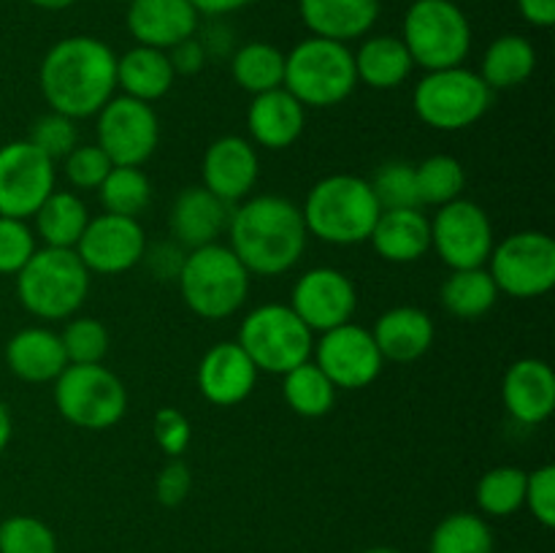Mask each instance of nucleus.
I'll use <instances>...</instances> for the list:
<instances>
[{"label": "nucleus", "instance_id": "412c9836", "mask_svg": "<svg viewBox=\"0 0 555 553\" xmlns=\"http://www.w3.org/2000/svg\"><path fill=\"white\" fill-rule=\"evenodd\" d=\"M502 401L509 417L540 426L555 410V372L542 358H520L504 372Z\"/></svg>", "mask_w": 555, "mask_h": 553}, {"label": "nucleus", "instance_id": "f704fd0d", "mask_svg": "<svg viewBox=\"0 0 555 553\" xmlns=\"http://www.w3.org/2000/svg\"><path fill=\"white\" fill-rule=\"evenodd\" d=\"M106 215L139 217L152 201V182L139 166H114L98 188Z\"/></svg>", "mask_w": 555, "mask_h": 553}, {"label": "nucleus", "instance_id": "20e7f679", "mask_svg": "<svg viewBox=\"0 0 555 553\" xmlns=\"http://www.w3.org/2000/svg\"><path fill=\"white\" fill-rule=\"evenodd\" d=\"M253 274L244 269L228 244H204L188 249L177 274L179 293L193 314L204 320H225L247 304Z\"/></svg>", "mask_w": 555, "mask_h": 553}, {"label": "nucleus", "instance_id": "ea45409f", "mask_svg": "<svg viewBox=\"0 0 555 553\" xmlns=\"http://www.w3.org/2000/svg\"><path fill=\"white\" fill-rule=\"evenodd\" d=\"M0 553H57V537L33 515L0 520Z\"/></svg>", "mask_w": 555, "mask_h": 553}, {"label": "nucleus", "instance_id": "4be33fe9", "mask_svg": "<svg viewBox=\"0 0 555 553\" xmlns=\"http://www.w3.org/2000/svg\"><path fill=\"white\" fill-rule=\"evenodd\" d=\"M231 204L217 198L204 184L182 190L171 206V233L179 247L195 249L220 242L231 220Z\"/></svg>", "mask_w": 555, "mask_h": 553}, {"label": "nucleus", "instance_id": "aec40b11", "mask_svg": "<svg viewBox=\"0 0 555 553\" xmlns=\"http://www.w3.org/2000/svg\"><path fill=\"white\" fill-rule=\"evenodd\" d=\"M125 22L139 47L168 52L173 43L198 33L201 14L190 0H130Z\"/></svg>", "mask_w": 555, "mask_h": 553}, {"label": "nucleus", "instance_id": "c03bdc74", "mask_svg": "<svg viewBox=\"0 0 555 553\" xmlns=\"http://www.w3.org/2000/svg\"><path fill=\"white\" fill-rule=\"evenodd\" d=\"M36 249V233L27 226V220L0 215V274H20Z\"/></svg>", "mask_w": 555, "mask_h": 553}, {"label": "nucleus", "instance_id": "72a5a7b5", "mask_svg": "<svg viewBox=\"0 0 555 553\" xmlns=\"http://www.w3.org/2000/svg\"><path fill=\"white\" fill-rule=\"evenodd\" d=\"M282 396L285 404L301 417H323L334 410L336 388L323 369L309 358L301 366L282 374Z\"/></svg>", "mask_w": 555, "mask_h": 553}, {"label": "nucleus", "instance_id": "6e6d98bb", "mask_svg": "<svg viewBox=\"0 0 555 553\" xmlns=\"http://www.w3.org/2000/svg\"><path fill=\"white\" fill-rule=\"evenodd\" d=\"M114 3H130V0H114Z\"/></svg>", "mask_w": 555, "mask_h": 553}, {"label": "nucleus", "instance_id": "1a4fd4ad", "mask_svg": "<svg viewBox=\"0 0 555 553\" xmlns=\"http://www.w3.org/2000/svg\"><path fill=\"white\" fill-rule=\"evenodd\" d=\"M236 342L258 372L287 374L312 358L314 334L291 304H260L238 325Z\"/></svg>", "mask_w": 555, "mask_h": 553}, {"label": "nucleus", "instance_id": "bb28decb", "mask_svg": "<svg viewBox=\"0 0 555 553\" xmlns=\"http://www.w3.org/2000/svg\"><path fill=\"white\" fill-rule=\"evenodd\" d=\"M369 244L390 263H415L431 249V220L421 209H383Z\"/></svg>", "mask_w": 555, "mask_h": 553}, {"label": "nucleus", "instance_id": "c756f323", "mask_svg": "<svg viewBox=\"0 0 555 553\" xmlns=\"http://www.w3.org/2000/svg\"><path fill=\"white\" fill-rule=\"evenodd\" d=\"M36 220V236L41 239L43 247H63L74 249L90 222L87 204L74 193V190H57L47 195L38 211L33 215Z\"/></svg>", "mask_w": 555, "mask_h": 553}, {"label": "nucleus", "instance_id": "a211bd4d", "mask_svg": "<svg viewBox=\"0 0 555 553\" xmlns=\"http://www.w3.org/2000/svg\"><path fill=\"white\" fill-rule=\"evenodd\" d=\"M258 177V150L244 136H220L206 146L204 160H201V179H204V188L225 204L236 206L249 198Z\"/></svg>", "mask_w": 555, "mask_h": 553}, {"label": "nucleus", "instance_id": "a19ab883", "mask_svg": "<svg viewBox=\"0 0 555 553\" xmlns=\"http://www.w3.org/2000/svg\"><path fill=\"white\" fill-rule=\"evenodd\" d=\"M60 342L68 363H101L108 352V331L95 318H68Z\"/></svg>", "mask_w": 555, "mask_h": 553}, {"label": "nucleus", "instance_id": "39448f33", "mask_svg": "<svg viewBox=\"0 0 555 553\" xmlns=\"http://www.w3.org/2000/svg\"><path fill=\"white\" fill-rule=\"evenodd\" d=\"M282 87L304 108L339 106L358 87L352 49L331 38H304L285 54Z\"/></svg>", "mask_w": 555, "mask_h": 553}, {"label": "nucleus", "instance_id": "79ce46f5", "mask_svg": "<svg viewBox=\"0 0 555 553\" xmlns=\"http://www.w3.org/2000/svg\"><path fill=\"white\" fill-rule=\"evenodd\" d=\"M27 141H30L36 150H41L49 160L57 163L79 144V128H76V119L57 112H49L33 123Z\"/></svg>", "mask_w": 555, "mask_h": 553}, {"label": "nucleus", "instance_id": "f257e3e1", "mask_svg": "<svg viewBox=\"0 0 555 553\" xmlns=\"http://www.w3.org/2000/svg\"><path fill=\"white\" fill-rule=\"evenodd\" d=\"M43 101L70 119L95 117L117 92V54L95 36L60 38L38 68Z\"/></svg>", "mask_w": 555, "mask_h": 553}, {"label": "nucleus", "instance_id": "09e8293b", "mask_svg": "<svg viewBox=\"0 0 555 553\" xmlns=\"http://www.w3.org/2000/svg\"><path fill=\"white\" fill-rule=\"evenodd\" d=\"M168 60H171V68L177 76H195L204 70L206 60H209V54H206L204 43H201L198 33L190 38H184V41L173 43L171 49H168Z\"/></svg>", "mask_w": 555, "mask_h": 553}, {"label": "nucleus", "instance_id": "5fc2aeb1", "mask_svg": "<svg viewBox=\"0 0 555 553\" xmlns=\"http://www.w3.org/2000/svg\"><path fill=\"white\" fill-rule=\"evenodd\" d=\"M361 553H401V551H396V548H388V545H374V548H366V551H361Z\"/></svg>", "mask_w": 555, "mask_h": 553}, {"label": "nucleus", "instance_id": "864d4df0", "mask_svg": "<svg viewBox=\"0 0 555 553\" xmlns=\"http://www.w3.org/2000/svg\"><path fill=\"white\" fill-rule=\"evenodd\" d=\"M27 3H33L36 9H43V11H63V9H70L76 0H27Z\"/></svg>", "mask_w": 555, "mask_h": 553}, {"label": "nucleus", "instance_id": "e433bc0d", "mask_svg": "<svg viewBox=\"0 0 555 553\" xmlns=\"http://www.w3.org/2000/svg\"><path fill=\"white\" fill-rule=\"evenodd\" d=\"M428 553H493V529L482 515L453 513L431 531Z\"/></svg>", "mask_w": 555, "mask_h": 553}, {"label": "nucleus", "instance_id": "473e14b6", "mask_svg": "<svg viewBox=\"0 0 555 553\" xmlns=\"http://www.w3.org/2000/svg\"><path fill=\"white\" fill-rule=\"evenodd\" d=\"M233 81L249 95H260L282 87L285 81V52L269 41L242 43L231 54Z\"/></svg>", "mask_w": 555, "mask_h": 553}, {"label": "nucleus", "instance_id": "dca6fc26", "mask_svg": "<svg viewBox=\"0 0 555 553\" xmlns=\"http://www.w3.org/2000/svg\"><path fill=\"white\" fill-rule=\"evenodd\" d=\"M74 249L90 274L95 271V274L112 276L130 271L144 260L146 236L139 217H119L103 211V215L90 217Z\"/></svg>", "mask_w": 555, "mask_h": 553}, {"label": "nucleus", "instance_id": "a878e982", "mask_svg": "<svg viewBox=\"0 0 555 553\" xmlns=\"http://www.w3.org/2000/svg\"><path fill=\"white\" fill-rule=\"evenodd\" d=\"M379 0H298V14L312 36L350 43L372 33L379 20Z\"/></svg>", "mask_w": 555, "mask_h": 553}, {"label": "nucleus", "instance_id": "f3484780", "mask_svg": "<svg viewBox=\"0 0 555 553\" xmlns=\"http://www.w3.org/2000/svg\"><path fill=\"white\" fill-rule=\"evenodd\" d=\"M291 307L312 334L350 323L358 307V293L350 276L334 266H314L304 271L291 293Z\"/></svg>", "mask_w": 555, "mask_h": 553}, {"label": "nucleus", "instance_id": "5701e85b", "mask_svg": "<svg viewBox=\"0 0 555 553\" xmlns=\"http://www.w3.org/2000/svg\"><path fill=\"white\" fill-rule=\"evenodd\" d=\"M304 125H307V108L285 87L253 95L247 108V130L253 144L266 150H287L301 139Z\"/></svg>", "mask_w": 555, "mask_h": 553}, {"label": "nucleus", "instance_id": "7ed1b4c3", "mask_svg": "<svg viewBox=\"0 0 555 553\" xmlns=\"http://www.w3.org/2000/svg\"><path fill=\"white\" fill-rule=\"evenodd\" d=\"M379 204L369 179L356 173H331L307 193L301 206L309 236L336 247L369 242L379 217Z\"/></svg>", "mask_w": 555, "mask_h": 553}, {"label": "nucleus", "instance_id": "58836bf2", "mask_svg": "<svg viewBox=\"0 0 555 553\" xmlns=\"http://www.w3.org/2000/svg\"><path fill=\"white\" fill-rule=\"evenodd\" d=\"M369 184H372L379 209H421L415 166L410 163H385Z\"/></svg>", "mask_w": 555, "mask_h": 553}, {"label": "nucleus", "instance_id": "423d86ee", "mask_svg": "<svg viewBox=\"0 0 555 553\" xmlns=\"http://www.w3.org/2000/svg\"><path fill=\"white\" fill-rule=\"evenodd\" d=\"M90 293V271L76 249L38 247L16 274L22 307L41 320H68Z\"/></svg>", "mask_w": 555, "mask_h": 553}, {"label": "nucleus", "instance_id": "603ef678", "mask_svg": "<svg viewBox=\"0 0 555 553\" xmlns=\"http://www.w3.org/2000/svg\"><path fill=\"white\" fill-rule=\"evenodd\" d=\"M11 432H14V421H11L9 407L0 401V453H3L5 445L11 442Z\"/></svg>", "mask_w": 555, "mask_h": 553}, {"label": "nucleus", "instance_id": "4c0bfd02", "mask_svg": "<svg viewBox=\"0 0 555 553\" xmlns=\"http://www.w3.org/2000/svg\"><path fill=\"white\" fill-rule=\"evenodd\" d=\"M415 182L421 206H444L455 198H464V163L453 155H431L415 166Z\"/></svg>", "mask_w": 555, "mask_h": 553}, {"label": "nucleus", "instance_id": "6ab92c4d", "mask_svg": "<svg viewBox=\"0 0 555 553\" xmlns=\"http://www.w3.org/2000/svg\"><path fill=\"white\" fill-rule=\"evenodd\" d=\"M258 374L260 372L238 342H217L201 358L195 383L209 404L236 407L253 394L258 385Z\"/></svg>", "mask_w": 555, "mask_h": 553}, {"label": "nucleus", "instance_id": "8fccbe9b", "mask_svg": "<svg viewBox=\"0 0 555 553\" xmlns=\"http://www.w3.org/2000/svg\"><path fill=\"white\" fill-rule=\"evenodd\" d=\"M518 11L534 27L555 25V0H518Z\"/></svg>", "mask_w": 555, "mask_h": 553}, {"label": "nucleus", "instance_id": "9d476101", "mask_svg": "<svg viewBox=\"0 0 555 553\" xmlns=\"http://www.w3.org/2000/svg\"><path fill=\"white\" fill-rule=\"evenodd\" d=\"M54 407L70 426L106 432L128 412V390L103 363H68L54 380Z\"/></svg>", "mask_w": 555, "mask_h": 553}, {"label": "nucleus", "instance_id": "2eb2a0df", "mask_svg": "<svg viewBox=\"0 0 555 553\" xmlns=\"http://www.w3.org/2000/svg\"><path fill=\"white\" fill-rule=\"evenodd\" d=\"M312 361L323 369L336 390H361L383 372L385 361L377 350L372 331L358 323L336 325L314 339Z\"/></svg>", "mask_w": 555, "mask_h": 553}, {"label": "nucleus", "instance_id": "c9c22d12", "mask_svg": "<svg viewBox=\"0 0 555 553\" xmlns=\"http://www.w3.org/2000/svg\"><path fill=\"white\" fill-rule=\"evenodd\" d=\"M477 507L491 518H507L524 507L526 499V470L513 464L493 466L477 480Z\"/></svg>", "mask_w": 555, "mask_h": 553}, {"label": "nucleus", "instance_id": "9b49d317", "mask_svg": "<svg viewBox=\"0 0 555 553\" xmlns=\"http://www.w3.org/2000/svg\"><path fill=\"white\" fill-rule=\"evenodd\" d=\"M488 274L499 293L540 298L555 285V242L542 231H518L493 244Z\"/></svg>", "mask_w": 555, "mask_h": 553}, {"label": "nucleus", "instance_id": "7c9ffc66", "mask_svg": "<svg viewBox=\"0 0 555 553\" xmlns=\"http://www.w3.org/2000/svg\"><path fill=\"white\" fill-rule=\"evenodd\" d=\"M537 68V49L534 43L518 33L499 36L491 47L486 49L480 63V79L491 90H513L524 81L531 79Z\"/></svg>", "mask_w": 555, "mask_h": 553}, {"label": "nucleus", "instance_id": "4468645a", "mask_svg": "<svg viewBox=\"0 0 555 553\" xmlns=\"http://www.w3.org/2000/svg\"><path fill=\"white\" fill-rule=\"evenodd\" d=\"M57 168L27 139L0 146V215L30 220L54 190Z\"/></svg>", "mask_w": 555, "mask_h": 553}, {"label": "nucleus", "instance_id": "6e6552de", "mask_svg": "<svg viewBox=\"0 0 555 553\" xmlns=\"http://www.w3.org/2000/svg\"><path fill=\"white\" fill-rule=\"evenodd\" d=\"M401 41L421 68H455L469 57V16L453 0H415L404 14Z\"/></svg>", "mask_w": 555, "mask_h": 553}, {"label": "nucleus", "instance_id": "f8f14e48", "mask_svg": "<svg viewBox=\"0 0 555 553\" xmlns=\"http://www.w3.org/2000/svg\"><path fill=\"white\" fill-rule=\"evenodd\" d=\"M493 222L480 204L455 198L431 217V249L450 271L480 269L491 258Z\"/></svg>", "mask_w": 555, "mask_h": 553}, {"label": "nucleus", "instance_id": "ddd939ff", "mask_svg": "<svg viewBox=\"0 0 555 553\" xmlns=\"http://www.w3.org/2000/svg\"><path fill=\"white\" fill-rule=\"evenodd\" d=\"M98 146L114 166H144L160 144V119L152 103L128 95H114L95 114Z\"/></svg>", "mask_w": 555, "mask_h": 553}, {"label": "nucleus", "instance_id": "2f4dec72", "mask_svg": "<svg viewBox=\"0 0 555 553\" xmlns=\"http://www.w3.org/2000/svg\"><path fill=\"white\" fill-rule=\"evenodd\" d=\"M442 307L459 320H477L491 312L499 301V287L486 266L480 269H459L450 271L442 282Z\"/></svg>", "mask_w": 555, "mask_h": 553}, {"label": "nucleus", "instance_id": "f03ea898", "mask_svg": "<svg viewBox=\"0 0 555 553\" xmlns=\"http://www.w3.org/2000/svg\"><path fill=\"white\" fill-rule=\"evenodd\" d=\"M228 247L255 276H280L304 258L309 233L301 206L285 195H249L231 209Z\"/></svg>", "mask_w": 555, "mask_h": 553}, {"label": "nucleus", "instance_id": "a18cd8bd", "mask_svg": "<svg viewBox=\"0 0 555 553\" xmlns=\"http://www.w3.org/2000/svg\"><path fill=\"white\" fill-rule=\"evenodd\" d=\"M152 434L155 442L168 459H182L188 450L190 439H193V426H190L188 415L177 407H160L152 417Z\"/></svg>", "mask_w": 555, "mask_h": 553}, {"label": "nucleus", "instance_id": "3c124183", "mask_svg": "<svg viewBox=\"0 0 555 553\" xmlns=\"http://www.w3.org/2000/svg\"><path fill=\"white\" fill-rule=\"evenodd\" d=\"M201 16H225L253 5L255 0H190Z\"/></svg>", "mask_w": 555, "mask_h": 553}, {"label": "nucleus", "instance_id": "393cba45", "mask_svg": "<svg viewBox=\"0 0 555 553\" xmlns=\"http://www.w3.org/2000/svg\"><path fill=\"white\" fill-rule=\"evenodd\" d=\"M5 366L22 383L41 385L54 383L68 366L60 334L43 325H30V329L16 331L5 345Z\"/></svg>", "mask_w": 555, "mask_h": 553}, {"label": "nucleus", "instance_id": "49530a36", "mask_svg": "<svg viewBox=\"0 0 555 553\" xmlns=\"http://www.w3.org/2000/svg\"><path fill=\"white\" fill-rule=\"evenodd\" d=\"M526 507L531 510L534 520L545 529L555 526V466L542 464L534 472H526Z\"/></svg>", "mask_w": 555, "mask_h": 553}, {"label": "nucleus", "instance_id": "de8ad7c7", "mask_svg": "<svg viewBox=\"0 0 555 553\" xmlns=\"http://www.w3.org/2000/svg\"><path fill=\"white\" fill-rule=\"evenodd\" d=\"M193 475L182 459H171L155 477V499L163 507H179L190 497Z\"/></svg>", "mask_w": 555, "mask_h": 553}, {"label": "nucleus", "instance_id": "0eeeda50", "mask_svg": "<svg viewBox=\"0 0 555 553\" xmlns=\"http://www.w3.org/2000/svg\"><path fill=\"white\" fill-rule=\"evenodd\" d=\"M491 87L466 65L426 70L412 90V108L417 119L442 133H459L477 125L491 108Z\"/></svg>", "mask_w": 555, "mask_h": 553}, {"label": "nucleus", "instance_id": "37998d69", "mask_svg": "<svg viewBox=\"0 0 555 553\" xmlns=\"http://www.w3.org/2000/svg\"><path fill=\"white\" fill-rule=\"evenodd\" d=\"M112 168L114 163L98 144H76L63 157V173L74 190H98Z\"/></svg>", "mask_w": 555, "mask_h": 553}, {"label": "nucleus", "instance_id": "c85d7f7f", "mask_svg": "<svg viewBox=\"0 0 555 553\" xmlns=\"http://www.w3.org/2000/svg\"><path fill=\"white\" fill-rule=\"evenodd\" d=\"M352 60H356L358 85L372 90H396L410 79L415 68L401 36H369L361 49L352 52Z\"/></svg>", "mask_w": 555, "mask_h": 553}, {"label": "nucleus", "instance_id": "b1692460", "mask_svg": "<svg viewBox=\"0 0 555 553\" xmlns=\"http://www.w3.org/2000/svg\"><path fill=\"white\" fill-rule=\"evenodd\" d=\"M372 331L383 361L390 363H415L426 356L434 345V320L421 307H393L383 312Z\"/></svg>", "mask_w": 555, "mask_h": 553}, {"label": "nucleus", "instance_id": "cd10ccee", "mask_svg": "<svg viewBox=\"0 0 555 553\" xmlns=\"http://www.w3.org/2000/svg\"><path fill=\"white\" fill-rule=\"evenodd\" d=\"M173 74L171 60L163 49L152 47H139L117 57V90H122V95L135 98V101H160L171 92Z\"/></svg>", "mask_w": 555, "mask_h": 553}]
</instances>
